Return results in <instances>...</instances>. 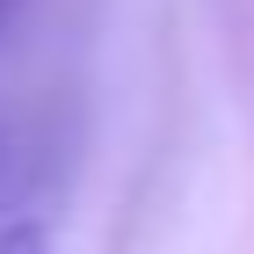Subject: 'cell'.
<instances>
[{"mask_svg": "<svg viewBox=\"0 0 254 254\" xmlns=\"http://www.w3.org/2000/svg\"><path fill=\"white\" fill-rule=\"evenodd\" d=\"M0 254H44V225L37 218H7L0 225Z\"/></svg>", "mask_w": 254, "mask_h": 254, "instance_id": "1", "label": "cell"}, {"mask_svg": "<svg viewBox=\"0 0 254 254\" xmlns=\"http://www.w3.org/2000/svg\"><path fill=\"white\" fill-rule=\"evenodd\" d=\"M7 175H15V145H7V131H0V196H7ZM7 225V218H0Z\"/></svg>", "mask_w": 254, "mask_h": 254, "instance_id": "2", "label": "cell"}, {"mask_svg": "<svg viewBox=\"0 0 254 254\" xmlns=\"http://www.w3.org/2000/svg\"><path fill=\"white\" fill-rule=\"evenodd\" d=\"M22 15V0H0V29H7V22H15Z\"/></svg>", "mask_w": 254, "mask_h": 254, "instance_id": "3", "label": "cell"}]
</instances>
